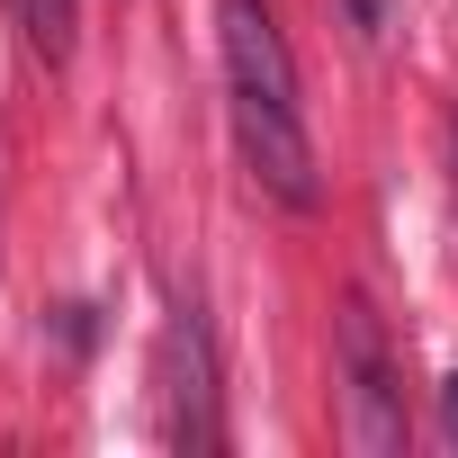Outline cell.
Masks as SVG:
<instances>
[{
	"instance_id": "6da1fadb",
	"label": "cell",
	"mask_w": 458,
	"mask_h": 458,
	"mask_svg": "<svg viewBox=\"0 0 458 458\" xmlns=\"http://www.w3.org/2000/svg\"><path fill=\"white\" fill-rule=\"evenodd\" d=\"M216 46H225V108H234V144L252 162V180L279 207H315V135H306V99H297V64L288 37L270 19V0H225L216 10Z\"/></svg>"
},
{
	"instance_id": "7a4b0ae2",
	"label": "cell",
	"mask_w": 458,
	"mask_h": 458,
	"mask_svg": "<svg viewBox=\"0 0 458 458\" xmlns=\"http://www.w3.org/2000/svg\"><path fill=\"white\" fill-rule=\"evenodd\" d=\"M333 351H342V395H351V440L369 458H395L404 449V377H395V351H386V324L369 297H342L333 315Z\"/></svg>"
},
{
	"instance_id": "3957f363",
	"label": "cell",
	"mask_w": 458,
	"mask_h": 458,
	"mask_svg": "<svg viewBox=\"0 0 458 458\" xmlns=\"http://www.w3.org/2000/svg\"><path fill=\"white\" fill-rule=\"evenodd\" d=\"M162 404H171V440L180 449H216L225 422H216V369H207V333L189 306H171L162 324Z\"/></svg>"
},
{
	"instance_id": "277c9868",
	"label": "cell",
	"mask_w": 458,
	"mask_h": 458,
	"mask_svg": "<svg viewBox=\"0 0 458 458\" xmlns=\"http://www.w3.org/2000/svg\"><path fill=\"white\" fill-rule=\"evenodd\" d=\"M10 19H19V37H28L37 64H64L72 55V0H10Z\"/></svg>"
},
{
	"instance_id": "5b68a950",
	"label": "cell",
	"mask_w": 458,
	"mask_h": 458,
	"mask_svg": "<svg viewBox=\"0 0 458 458\" xmlns=\"http://www.w3.org/2000/svg\"><path fill=\"white\" fill-rule=\"evenodd\" d=\"M395 10H404V0H342V19H351L369 46H386V37H395Z\"/></svg>"
},
{
	"instance_id": "8992f818",
	"label": "cell",
	"mask_w": 458,
	"mask_h": 458,
	"mask_svg": "<svg viewBox=\"0 0 458 458\" xmlns=\"http://www.w3.org/2000/svg\"><path fill=\"white\" fill-rule=\"evenodd\" d=\"M440 431H449V449H458V369L440 377Z\"/></svg>"
}]
</instances>
